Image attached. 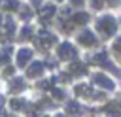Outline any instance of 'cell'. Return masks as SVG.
Here are the masks:
<instances>
[{"instance_id": "6da1fadb", "label": "cell", "mask_w": 121, "mask_h": 117, "mask_svg": "<svg viewBox=\"0 0 121 117\" xmlns=\"http://www.w3.org/2000/svg\"><path fill=\"white\" fill-rule=\"evenodd\" d=\"M96 28H98L104 36H112V34L115 32V19H113V17H110V15H106V17L98 19Z\"/></svg>"}, {"instance_id": "7a4b0ae2", "label": "cell", "mask_w": 121, "mask_h": 117, "mask_svg": "<svg viewBox=\"0 0 121 117\" xmlns=\"http://www.w3.org/2000/svg\"><path fill=\"white\" fill-rule=\"evenodd\" d=\"M59 57L60 58H64V60H68V58H76L78 57V51H76V47L72 45V43H60L59 45Z\"/></svg>"}, {"instance_id": "3957f363", "label": "cell", "mask_w": 121, "mask_h": 117, "mask_svg": "<svg viewBox=\"0 0 121 117\" xmlns=\"http://www.w3.org/2000/svg\"><path fill=\"white\" fill-rule=\"evenodd\" d=\"M93 81H95L98 87H102V89H113V81L108 79V77L102 75V74H95V75H93Z\"/></svg>"}, {"instance_id": "277c9868", "label": "cell", "mask_w": 121, "mask_h": 117, "mask_svg": "<svg viewBox=\"0 0 121 117\" xmlns=\"http://www.w3.org/2000/svg\"><path fill=\"white\" fill-rule=\"evenodd\" d=\"M79 42H81L83 45H95V43H96V38H95V34H93L91 30H83V32L79 34Z\"/></svg>"}, {"instance_id": "5b68a950", "label": "cell", "mask_w": 121, "mask_h": 117, "mask_svg": "<svg viewBox=\"0 0 121 117\" xmlns=\"http://www.w3.org/2000/svg\"><path fill=\"white\" fill-rule=\"evenodd\" d=\"M95 62H96V64H100V66H104V68H108V70H113V72H117V68H115L112 62H108V58H106V53L95 55Z\"/></svg>"}, {"instance_id": "8992f818", "label": "cell", "mask_w": 121, "mask_h": 117, "mask_svg": "<svg viewBox=\"0 0 121 117\" xmlns=\"http://www.w3.org/2000/svg\"><path fill=\"white\" fill-rule=\"evenodd\" d=\"M30 57H32V51H30V49H21V51L17 53V64H19V66H25Z\"/></svg>"}, {"instance_id": "52a82bcc", "label": "cell", "mask_w": 121, "mask_h": 117, "mask_svg": "<svg viewBox=\"0 0 121 117\" xmlns=\"http://www.w3.org/2000/svg\"><path fill=\"white\" fill-rule=\"evenodd\" d=\"M42 70H43V64H42V62H32V64L28 66V70H26V75H28V77H36V75L42 74Z\"/></svg>"}, {"instance_id": "ba28073f", "label": "cell", "mask_w": 121, "mask_h": 117, "mask_svg": "<svg viewBox=\"0 0 121 117\" xmlns=\"http://www.w3.org/2000/svg\"><path fill=\"white\" fill-rule=\"evenodd\" d=\"M104 111H106L108 115H112V117H121V106H119V104H115V102L108 104V106L104 108Z\"/></svg>"}, {"instance_id": "9c48e42d", "label": "cell", "mask_w": 121, "mask_h": 117, "mask_svg": "<svg viewBox=\"0 0 121 117\" xmlns=\"http://www.w3.org/2000/svg\"><path fill=\"white\" fill-rule=\"evenodd\" d=\"M38 36L43 40V43H45V45H51V43H55V42H57V38H55L53 34H49L47 30H40V32H38Z\"/></svg>"}, {"instance_id": "30bf717a", "label": "cell", "mask_w": 121, "mask_h": 117, "mask_svg": "<svg viewBox=\"0 0 121 117\" xmlns=\"http://www.w3.org/2000/svg\"><path fill=\"white\" fill-rule=\"evenodd\" d=\"M66 113L68 115H79L81 113V106L78 102H68L66 104Z\"/></svg>"}, {"instance_id": "8fae6325", "label": "cell", "mask_w": 121, "mask_h": 117, "mask_svg": "<svg viewBox=\"0 0 121 117\" xmlns=\"http://www.w3.org/2000/svg\"><path fill=\"white\" fill-rule=\"evenodd\" d=\"M53 13H55V6H53V4H47V6H43V8H42V21L49 19Z\"/></svg>"}, {"instance_id": "7c38bea8", "label": "cell", "mask_w": 121, "mask_h": 117, "mask_svg": "<svg viewBox=\"0 0 121 117\" xmlns=\"http://www.w3.org/2000/svg\"><path fill=\"white\" fill-rule=\"evenodd\" d=\"M70 72H74L76 75H79V74H85V72H87V66L81 64V62H74V64L70 66Z\"/></svg>"}, {"instance_id": "4fadbf2b", "label": "cell", "mask_w": 121, "mask_h": 117, "mask_svg": "<svg viewBox=\"0 0 121 117\" xmlns=\"http://www.w3.org/2000/svg\"><path fill=\"white\" fill-rule=\"evenodd\" d=\"M74 21H76L78 25H83V23H87V21H89V15H87V13H83V11H79V13H76V15H74Z\"/></svg>"}, {"instance_id": "5bb4252c", "label": "cell", "mask_w": 121, "mask_h": 117, "mask_svg": "<svg viewBox=\"0 0 121 117\" xmlns=\"http://www.w3.org/2000/svg\"><path fill=\"white\" fill-rule=\"evenodd\" d=\"M23 89H25V81L21 77H17V79L11 81V91H23Z\"/></svg>"}, {"instance_id": "9a60e30c", "label": "cell", "mask_w": 121, "mask_h": 117, "mask_svg": "<svg viewBox=\"0 0 121 117\" xmlns=\"http://www.w3.org/2000/svg\"><path fill=\"white\" fill-rule=\"evenodd\" d=\"M9 104H11L13 109H25V108H26V102H25V100H19V98H13Z\"/></svg>"}, {"instance_id": "2e32d148", "label": "cell", "mask_w": 121, "mask_h": 117, "mask_svg": "<svg viewBox=\"0 0 121 117\" xmlns=\"http://www.w3.org/2000/svg\"><path fill=\"white\" fill-rule=\"evenodd\" d=\"M76 94H79V96H81V94H83V96H89L91 91H89V87H85V85H78V87H76Z\"/></svg>"}, {"instance_id": "e0dca14e", "label": "cell", "mask_w": 121, "mask_h": 117, "mask_svg": "<svg viewBox=\"0 0 121 117\" xmlns=\"http://www.w3.org/2000/svg\"><path fill=\"white\" fill-rule=\"evenodd\" d=\"M9 53H11V47H4V49H2V53H0V64L8 60V57H9Z\"/></svg>"}, {"instance_id": "ac0fdd59", "label": "cell", "mask_w": 121, "mask_h": 117, "mask_svg": "<svg viewBox=\"0 0 121 117\" xmlns=\"http://www.w3.org/2000/svg\"><path fill=\"white\" fill-rule=\"evenodd\" d=\"M8 9H17L19 8V4H17V0H6V4H4Z\"/></svg>"}, {"instance_id": "d6986e66", "label": "cell", "mask_w": 121, "mask_h": 117, "mask_svg": "<svg viewBox=\"0 0 121 117\" xmlns=\"http://www.w3.org/2000/svg\"><path fill=\"white\" fill-rule=\"evenodd\" d=\"M21 17H23V19H30V17H32L30 9H28V8H23V9H21Z\"/></svg>"}, {"instance_id": "ffe728a7", "label": "cell", "mask_w": 121, "mask_h": 117, "mask_svg": "<svg viewBox=\"0 0 121 117\" xmlns=\"http://www.w3.org/2000/svg\"><path fill=\"white\" fill-rule=\"evenodd\" d=\"M13 28H15V26H13V21L8 19V21H6V30H8V34H13Z\"/></svg>"}, {"instance_id": "44dd1931", "label": "cell", "mask_w": 121, "mask_h": 117, "mask_svg": "<svg viewBox=\"0 0 121 117\" xmlns=\"http://www.w3.org/2000/svg\"><path fill=\"white\" fill-rule=\"evenodd\" d=\"M53 96H55V98H64V92H62L60 89H53Z\"/></svg>"}, {"instance_id": "7402d4cb", "label": "cell", "mask_w": 121, "mask_h": 117, "mask_svg": "<svg viewBox=\"0 0 121 117\" xmlns=\"http://www.w3.org/2000/svg\"><path fill=\"white\" fill-rule=\"evenodd\" d=\"M28 36H30V28H23V32H21V40H23V38L26 40Z\"/></svg>"}, {"instance_id": "603a6c76", "label": "cell", "mask_w": 121, "mask_h": 117, "mask_svg": "<svg viewBox=\"0 0 121 117\" xmlns=\"http://www.w3.org/2000/svg\"><path fill=\"white\" fill-rule=\"evenodd\" d=\"M113 49L115 51H121V38H117V42L113 43Z\"/></svg>"}, {"instance_id": "cb8c5ba5", "label": "cell", "mask_w": 121, "mask_h": 117, "mask_svg": "<svg viewBox=\"0 0 121 117\" xmlns=\"http://www.w3.org/2000/svg\"><path fill=\"white\" fill-rule=\"evenodd\" d=\"M11 74H13V68H11V66H8V68L4 70V75L8 77V75H11Z\"/></svg>"}, {"instance_id": "d4e9b609", "label": "cell", "mask_w": 121, "mask_h": 117, "mask_svg": "<svg viewBox=\"0 0 121 117\" xmlns=\"http://www.w3.org/2000/svg\"><path fill=\"white\" fill-rule=\"evenodd\" d=\"M102 6V0H93V8H100Z\"/></svg>"}, {"instance_id": "484cf974", "label": "cell", "mask_w": 121, "mask_h": 117, "mask_svg": "<svg viewBox=\"0 0 121 117\" xmlns=\"http://www.w3.org/2000/svg\"><path fill=\"white\" fill-rule=\"evenodd\" d=\"M72 4H76V6H81V4H83V0H72Z\"/></svg>"}, {"instance_id": "4316f807", "label": "cell", "mask_w": 121, "mask_h": 117, "mask_svg": "<svg viewBox=\"0 0 121 117\" xmlns=\"http://www.w3.org/2000/svg\"><path fill=\"white\" fill-rule=\"evenodd\" d=\"M108 2H110V4H112V6H117V4H119V2H121V0H108Z\"/></svg>"}, {"instance_id": "83f0119b", "label": "cell", "mask_w": 121, "mask_h": 117, "mask_svg": "<svg viewBox=\"0 0 121 117\" xmlns=\"http://www.w3.org/2000/svg\"><path fill=\"white\" fill-rule=\"evenodd\" d=\"M32 4H34V6H40V4H42V0H32Z\"/></svg>"}, {"instance_id": "f1b7e54d", "label": "cell", "mask_w": 121, "mask_h": 117, "mask_svg": "<svg viewBox=\"0 0 121 117\" xmlns=\"http://www.w3.org/2000/svg\"><path fill=\"white\" fill-rule=\"evenodd\" d=\"M57 117H64V115H57Z\"/></svg>"}, {"instance_id": "f546056e", "label": "cell", "mask_w": 121, "mask_h": 117, "mask_svg": "<svg viewBox=\"0 0 121 117\" xmlns=\"http://www.w3.org/2000/svg\"><path fill=\"white\" fill-rule=\"evenodd\" d=\"M9 117H13V115H9Z\"/></svg>"}]
</instances>
